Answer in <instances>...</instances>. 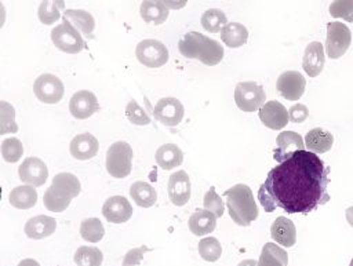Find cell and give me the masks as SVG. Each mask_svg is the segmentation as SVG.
<instances>
[{"mask_svg": "<svg viewBox=\"0 0 353 266\" xmlns=\"http://www.w3.org/2000/svg\"><path fill=\"white\" fill-rule=\"evenodd\" d=\"M330 168L309 150H298L268 172L258 190L266 212L281 208L288 214H309L330 201Z\"/></svg>", "mask_w": 353, "mask_h": 266, "instance_id": "6da1fadb", "label": "cell"}, {"mask_svg": "<svg viewBox=\"0 0 353 266\" xmlns=\"http://www.w3.org/2000/svg\"><path fill=\"white\" fill-rule=\"evenodd\" d=\"M178 48L185 58L199 59L207 66H214L223 58V47L221 43L199 32L186 33L179 40Z\"/></svg>", "mask_w": 353, "mask_h": 266, "instance_id": "7a4b0ae2", "label": "cell"}, {"mask_svg": "<svg viewBox=\"0 0 353 266\" xmlns=\"http://www.w3.org/2000/svg\"><path fill=\"white\" fill-rule=\"evenodd\" d=\"M81 185L76 175L70 172H59L52 178L51 186L44 192L43 204L51 212L65 211L72 198L80 194Z\"/></svg>", "mask_w": 353, "mask_h": 266, "instance_id": "3957f363", "label": "cell"}, {"mask_svg": "<svg viewBox=\"0 0 353 266\" xmlns=\"http://www.w3.org/2000/svg\"><path fill=\"white\" fill-rule=\"evenodd\" d=\"M223 197L232 221L239 226H250L258 218V205L252 190L244 183H237L225 190Z\"/></svg>", "mask_w": 353, "mask_h": 266, "instance_id": "277c9868", "label": "cell"}, {"mask_svg": "<svg viewBox=\"0 0 353 266\" xmlns=\"http://www.w3.org/2000/svg\"><path fill=\"white\" fill-rule=\"evenodd\" d=\"M132 149L124 141L112 143L106 152V171L110 176L123 179L130 175L132 168Z\"/></svg>", "mask_w": 353, "mask_h": 266, "instance_id": "5b68a950", "label": "cell"}, {"mask_svg": "<svg viewBox=\"0 0 353 266\" xmlns=\"http://www.w3.org/2000/svg\"><path fill=\"white\" fill-rule=\"evenodd\" d=\"M266 94L261 84L255 81H240L234 88V102L243 112L259 110L266 102Z\"/></svg>", "mask_w": 353, "mask_h": 266, "instance_id": "8992f818", "label": "cell"}, {"mask_svg": "<svg viewBox=\"0 0 353 266\" xmlns=\"http://www.w3.org/2000/svg\"><path fill=\"white\" fill-rule=\"evenodd\" d=\"M51 41L58 50L66 54H77L84 48V40L80 32L65 18L51 30Z\"/></svg>", "mask_w": 353, "mask_h": 266, "instance_id": "52a82bcc", "label": "cell"}, {"mask_svg": "<svg viewBox=\"0 0 353 266\" xmlns=\"http://www.w3.org/2000/svg\"><path fill=\"white\" fill-rule=\"evenodd\" d=\"M352 43V32L342 22H330L327 23V39H325V51L331 59L341 58Z\"/></svg>", "mask_w": 353, "mask_h": 266, "instance_id": "ba28073f", "label": "cell"}, {"mask_svg": "<svg viewBox=\"0 0 353 266\" xmlns=\"http://www.w3.org/2000/svg\"><path fill=\"white\" fill-rule=\"evenodd\" d=\"M135 55L138 61L146 68H161L168 62V48L159 40L146 39L138 43L135 48Z\"/></svg>", "mask_w": 353, "mask_h": 266, "instance_id": "9c48e42d", "label": "cell"}, {"mask_svg": "<svg viewBox=\"0 0 353 266\" xmlns=\"http://www.w3.org/2000/svg\"><path fill=\"white\" fill-rule=\"evenodd\" d=\"M36 98L43 103H58L65 92L63 83L52 73L40 74L33 84Z\"/></svg>", "mask_w": 353, "mask_h": 266, "instance_id": "30bf717a", "label": "cell"}, {"mask_svg": "<svg viewBox=\"0 0 353 266\" xmlns=\"http://www.w3.org/2000/svg\"><path fill=\"white\" fill-rule=\"evenodd\" d=\"M154 119L167 127L178 125L185 114L183 105L176 98H161L153 109Z\"/></svg>", "mask_w": 353, "mask_h": 266, "instance_id": "8fae6325", "label": "cell"}, {"mask_svg": "<svg viewBox=\"0 0 353 266\" xmlns=\"http://www.w3.org/2000/svg\"><path fill=\"white\" fill-rule=\"evenodd\" d=\"M305 87H306V80L302 76V73L296 70L283 72L279 76L276 83L277 91L287 101H298L303 95Z\"/></svg>", "mask_w": 353, "mask_h": 266, "instance_id": "7c38bea8", "label": "cell"}, {"mask_svg": "<svg viewBox=\"0 0 353 266\" xmlns=\"http://www.w3.org/2000/svg\"><path fill=\"white\" fill-rule=\"evenodd\" d=\"M19 179L33 187L41 186L48 178V168L39 157H26L18 167Z\"/></svg>", "mask_w": 353, "mask_h": 266, "instance_id": "4fadbf2b", "label": "cell"}, {"mask_svg": "<svg viewBox=\"0 0 353 266\" xmlns=\"http://www.w3.org/2000/svg\"><path fill=\"white\" fill-rule=\"evenodd\" d=\"M99 103L94 92L88 90H80L74 92L69 101V112L77 120H84L91 117L98 112Z\"/></svg>", "mask_w": 353, "mask_h": 266, "instance_id": "5bb4252c", "label": "cell"}, {"mask_svg": "<svg viewBox=\"0 0 353 266\" xmlns=\"http://www.w3.org/2000/svg\"><path fill=\"white\" fill-rule=\"evenodd\" d=\"M277 147L274 149L273 158L280 164L291 157L298 150H305V141L294 131H283L276 138Z\"/></svg>", "mask_w": 353, "mask_h": 266, "instance_id": "9a60e30c", "label": "cell"}, {"mask_svg": "<svg viewBox=\"0 0 353 266\" xmlns=\"http://www.w3.org/2000/svg\"><path fill=\"white\" fill-rule=\"evenodd\" d=\"M102 215L109 223H124L132 216V207L123 196H112L102 205Z\"/></svg>", "mask_w": 353, "mask_h": 266, "instance_id": "2e32d148", "label": "cell"}, {"mask_svg": "<svg viewBox=\"0 0 353 266\" xmlns=\"http://www.w3.org/2000/svg\"><path fill=\"white\" fill-rule=\"evenodd\" d=\"M168 197L176 207H182L190 200V179L183 170H179L170 176Z\"/></svg>", "mask_w": 353, "mask_h": 266, "instance_id": "e0dca14e", "label": "cell"}, {"mask_svg": "<svg viewBox=\"0 0 353 266\" xmlns=\"http://www.w3.org/2000/svg\"><path fill=\"white\" fill-rule=\"evenodd\" d=\"M262 124L270 130H281L287 125L290 117L287 109L279 101H269L259 109Z\"/></svg>", "mask_w": 353, "mask_h": 266, "instance_id": "ac0fdd59", "label": "cell"}, {"mask_svg": "<svg viewBox=\"0 0 353 266\" xmlns=\"http://www.w3.org/2000/svg\"><path fill=\"white\" fill-rule=\"evenodd\" d=\"M325 57L324 47L320 41H312L306 45L302 59V68L309 77H316L321 73L324 68Z\"/></svg>", "mask_w": 353, "mask_h": 266, "instance_id": "d6986e66", "label": "cell"}, {"mask_svg": "<svg viewBox=\"0 0 353 266\" xmlns=\"http://www.w3.org/2000/svg\"><path fill=\"white\" fill-rule=\"evenodd\" d=\"M98 139L88 132L76 135L69 145L70 154L77 160H90L98 153Z\"/></svg>", "mask_w": 353, "mask_h": 266, "instance_id": "ffe728a7", "label": "cell"}, {"mask_svg": "<svg viewBox=\"0 0 353 266\" xmlns=\"http://www.w3.org/2000/svg\"><path fill=\"white\" fill-rule=\"evenodd\" d=\"M270 236L277 244L287 248L292 247L296 241V229L294 222L285 216H277L270 226Z\"/></svg>", "mask_w": 353, "mask_h": 266, "instance_id": "44dd1931", "label": "cell"}, {"mask_svg": "<svg viewBox=\"0 0 353 266\" xmlns=\"http://www.w3.org/2000/svg\"><path fill=\"white\" fill-rule=\"evenodd\" d=\"M57 229V221L47 215H37L25 223V234L33 240L50 237Z\"/></svg>", "mask_w": 353, "mask_h": 266, "instance_id": "7402d4cb", "label": "cell"}, {"mask_svg": "<svg viewBox=\"0 0 353 266\" xmlns=\"http://www.w3.org/2000/svg\"><path fill=\"white\" fill-rule=\"evenodd\" d=\"M332 143H334L332 134L320 127L310 130L305 136V146L307 147L309 152L314 154L328 152L332 147Z\"/></svg>", "mask_w": 353, "mask_h": 266, "instance_id": "603a6c76", "label": "cell"}, {"mask_svg": "<svg viewBox=\"0 0 353 266\" xmlns=\"http://www.w3.org/2000/svg\"><path fill=\"white\" fill-rule=\"evenodd\" d=\"M216 216L207 209H196L189 218V230L194 236H205L214 232Z\"/></svg>", "mask_w": 353, "mask_h": 266, "instance_id": "cb8c5ba5", "label": "cell"}, {"mask_svg": "<svg viewBox=\"0 0 353 266\" xmlns=\"http://www.w3.org/2000/svg\"><path fill=\"white\" fill-rule=\"evenodd\" d=\"M8 201L14 208L29 209L37 203V192L30 185H22L11 189L8 194Z\"/></svg>", "mask_w": 353, "mask_h": 266, "instance_id": "d4e9b609", "label": "cell"}, {"mask_svg": "<svg viewBox=\"0 0 353 266\" xmlns=\"http://www.w3.org/2000/svg\"><path fill=\"white\" fill-rule=\"evenodd\" d=\"M221 40L230 48L243 47L248 40V30L243 23L229 22L221 30Z\"/></svg>", "mask_w": 353, "mask_h": 266, "instance_id": "484cf974", "label": "cell"}, {"mask_svg": "<svg viewBox=\"0 0 353 266\" xmlns=\"http://www.w3.org/2000/svg\"><path fill=\"white\" fill-rule=\"evenodd\" d=\"M183 161V153L175 143L161 145L156 152V163L163 170H172L179 167Z\"/></svg>", "mask_w": 353, "mask_h": 266, "instance_id": "4316f807", "label": "cell"}, {"mask_svg": "<svg viewBox=\"0 0 353 266\" xmlns=\"http://www.w3.org/2000/svg\"><path fill=\"white\" fill-rule=\"evenodd\" d=\"M139 15L146 23L161 25L168 18V8L163 1H142L139 7Z\"/></svg>", "mask_w": 353, "mask_h": 266, "instance_id": "83f0119b", "label": "cell"}, {"mask_svg": "<svg viewBox=\"0 0 353 266\" xmlns=\"http://www.w3.org/2000/svg\"><path fill=\"white\" fill-rule=\"evenodd\" d=\"M130 196L134 200V203L142 208H149L154 205L157 200V193L153 189V186L143 181H138L131 185Z\"/></svg>", "mask_w": 353, "mask_h": 266, "instance_id": "f1b7e54d", "label": "cell"}, {"mask_svg": "<svg viewBox=\"0 0 353 266\" xmlns=\"http://www.w3.org/2000/svg\"><path fill=\"white\" fill-rule=\"evenodd\" d=\"M66 21H69L79 32H81L85 36H90L95 28V19L94 17L87 12L85 10H72L66 8L63 11V17Z\"/></svg>", "mask_w": 353, "mask_h": 266, "instance_id": "f546056e", "label": "cell"}, {"mask_svg": "<svg viewBox=\"0 0 353 266\" xmlns=\"http://www.w3.org/2000/svg\"><path fill=\"white\" fill-rule=\"evenodd\" d=\"M258 265L259 266H287L288 265V255L277 244L266 243L262 247Z\"/></svg>", "mask_w": 353, "mask_h": 266, "instance_id": "4dcf8cb0", "label": "cell"}, {"mask_svg": "<svg viewBox=\"0 0 353 266\" xmlns=\"http://www.w3.org/2000/svg\"><path fill=\"white\" fill-rule=\"evenodd\" d=\"M73 260L77 266H101L103 262V254L97 247L81 245L76 249Z\"/></svg>", "mask_w": 353, "mask_h": 266, "instance_id": "1f68e13d", "label": "cell"}, {"mask_svg": "<svg viewBox=\"0 0 353 266\" xmlns=\"http://www.w3.org/2000/svg\"><path fill=\"white\" fill-rule=\"evenodd\" d=\"M80 236L88 243H98L105 236V227L98 218H87L80 223Z\"/></svg>", "mask_w": 353, "mask_h": 266, "instance_id": "d6a6232c", "label": "cell"}, {"mask_svg": "<svg viewBox=\"0 0 353 266\" xmlns=\"http://www.w3.org/2000/svg\"><path fill=\"white\" fill-rule=\"evenodd\" d=\"M228 23L226 15L219 8H210L203 12L201 15V26L211 33L221 32L223 26Z\"/></svg>", "mask_w": 353, "mask_h": 266, "instance_id": "836d02e7", "label": "cell"}, {"mask_svg": "<svg viewBox=\"0 0 353 266\" xmlns=\"http://www.w3.org/2000/svg\"><path fill=\"white\" fill-rule=\"evenodd\" d=\"M200 256L207 262H216L222 255V247L218 238L215 237H204L199 241L197 245Z\"/></svg>", "mask_w": 353, "mask_h": 266, "instance_id": "e575fe53", "label": "cell"}, {"mask_svg": "<svg viewBox=\"0 0 353 266\" xmlns=\"http://www.w3.org/2000/svg\"><path fill=\"white\" fill-rule=\"evenodd\" d=\"M65 7L63 1H41L37 15L41 23L51 25L61 18V10Z\"/></svg>", "mask_w": 353, "mask_h": 266, "instance_id": "d590c367", "label": "cell"}, {"mask_svg": "<svg viewBox=\"0 0 353 266\" xmlns=\"http://www.w3.org/2000/svg\"><path fill=\"white\" fill-rule=\"evenodd\" d=\"M18 131L15 123V109L7 101H0V134H14Z\"/></svg>", "mask_w": 353, "mask_h": 266, "instance_id": "8d00e7d4", "label": "cell"}, {"mask_svg": "<svg viewBox=\"0 0 353 266\" xmlns=\"http://www.w3.org/2000/svg\"><path fill=\"white\" fill-rule=\"evenodd\" d=\"M23 154V145L22 142L15 138H6L1 142V156L7 163H17Z\"/></svg>", "mask_w": 353, "mask_h": 266, "instance_id": "74e56055", "label": "cell"}, {"mask_svg": "<svg viewBox=\"0 0 353 266\" xmlns=\"http://www.w3.org/2000/svg\"><path fill=\"white\" fill-rule=\"evenodd\" d=\"M203 205H204V209L212 212L216 218H221V216L223 215L225 204H223L222 197L215 192V187H214V186H211L210 190L204 194Z\"/></svg>", "mask_w": 353, "mask_h": 266, "instance_id": "f35d334b", "label": "cell"}, {"mask_svg": "<svg viewBox=\"0 0 353 266\" xmlns=\"http://www.w3.org/2000/svg\"><path fill=\"white\" fill-rule=\"evenodd\" d=\"M125 117L130 123L135 125H148L150 123V116L142 109L137 101H130L125 106Z\"/></svg>", "mask_w": 353, "mask_h": 266, "instance_id": "ab89813d", "label": "cell"}, {"mask_svg": "<svg viewBox=\"0 0 353 266\" xmlns=\"http://www.w3.org/2000/svg\"><path fill=\"white\" fill-rule=\"evenodd\" d=\"M330 14L335 18H343L347 22L353 21V1H334L330 6Z\"/></svg>", "mask_w": 353, "mask_h": 266, "instance_id": "60d3db41", "label": "cell"}, {"mask_svg": "<svg viewBox=\"0 0 353 266\" xmlns=\"http://www.w3.org/2000/svg\"><path fill=\"white\" fill-rule=\"evenodd\" d=\"M309 116V110L303 103H294L290 109H288V117L292 123L299 124L302 121H305Z\"/></svg>", "mask_w": 353, "mask_h": 266, "instance_id": "b9f144b4", "label": "cell"}, {"mask_svg": "<svg viewBox=\"0 0 353 266\" xmlns=\"http://www.w3.org/2000/svg\"><path fill=\"white\" fill-rule=\"evenodd\" d=\"M149 251V248L146 245L143 247H138V248H134V249H130L125 256H124V260H123V266H135V265H139L142 258H143V254Z\"/></svg>", "mask_w": 353, "mask_h": 266, "instance_id": "7bdbcfd3", "label": "cell"}, {"mask_svg": "<svg viewBox=\"0 0 353 266\" xmlns=\"http://www.w3.org/2000/svg\"><path fill=\"white\" fill-rule=\"evenodd\" d=\"M18 266H40V265H39L37 260L28 258V259H22V260L18 263Z\"/></svg>", "mask_w": 353, "mask_h": 266, "instance_id": "ee69618b", "label": "cell"}, {"mask_svg": "<svg viewBox=\"0 0 353 266\" xmlns=\"http://www.w3.org/2000/svg\"><path fill=\"white\" fill-rule=\"evenodd\" d=\"M237 266H259L255 259H244Z\"/></svg>", "mask_w": 353, "mask_h": 266, "instance_id": "f6af8a7d", "label": "cell"}, {"mask_svg": "<svg viewBox=\"0 0 353 266\" xmlns=\"http://www.w3.org/2000/svg\"><path fill=\"white\" fill-rule=\"evenodd\" d=\"M346 221L353 227V205L346 209Z\"/></svg>", "mask_w": 353, "mask_h": 266, "instance_id": "bcb514c9", "label": "cell"}, {"mask_svg": "<svg viewBox=\"0 0 353 266\" xmlns=\"http://www.w3.org/2000/svg\"><path fill=\"white\" fill-rule=\"evenodd\" d=\"M349 266H353V258H352V260H350V265Z\"/></svg>", "mask_w": 353, "mask_h": 266, "instance_id": "7dc6e473", "label": "cell"}]
</instances>
